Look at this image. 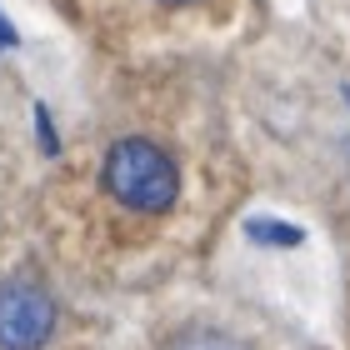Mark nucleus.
I'll use <instances>...</instances> for the list:
<instances>
[{
  "label": "nucleus",
  "instance_id": "obj_3",
  "mask_svg": "<svg viewBox=\"0 0 350 350\" xmlns=\"http://www.w3.org/2000/svg\"><path fill=\"white\" fill-rule=\"evenodd\" d=\"M245 235L256 245H275V250H295L300 241H306V230H300V226H285V220H275V215H256L245 226Z\"/></svg>",
  "mask_w": 350,
  "mask_h": 350
},
{
  "label": "nucleus",
  "instance_id": "obj_6",
  "mask_svg": "<svg viewBox=\"0 0 350 350\" xmlns=\"http://www.w3.org/2000/svg\"><path fill=\"white\" fill-rule=\"evenodd\" d=\"M15 45H21V36H15V25L0 15V51H15Z\"/></svg>",
  "mask_w": 350,
  "mask_h": 350
},
{
  "label": "nucleus",
  "instance_id": "obj_1",
  "mask_svg": "<svg viewBox=\"0 0 350 350\" xmlns=\"http://www.w3.org/2000/svg\"><path fill=\"white\" fill-rule=\"evenodd\" d=\"M100 180L110 190V200L135 211V215H165L180 200V170H175V161L155 140H140V135L116 140L105 150Z\"/></svg>",
  "mask_w": 350,
  "mask_h": 350
},
{
  "label": "nucleus",
  "instance_id": "obj_5",
  "mask_svg": "<svg viewBox=\"0 0 350 350\" xmlns=\"http://www.w3.org/2000/svg\"><path fill=\"white\" fill-rule=\"evenodd\" d=\"M36 135H40V150L45 155H60V135H55L51 110H45V105H36Z\"/></svg>",
  "mask_w": 350,
  "mask_h": 350
},
{
  "label": "nucleus",
  "instance_id": "obj_4",
  "mask_svg": "<svg viewBox=\"0 0 350 350\" xmlns=\"http://www.w3.org/2000/svg\"><path fill=\"white\" fill-rule=\"evenodd\" d=\"M165 350H241L230 336H220V330H180Z\"/></svg>",
  "mask_w": 350,
  "mask_h": 350
},
{
  "label": "nucleus",
  "instance_id": "obj_8",
  "mask_svg": "<svg viewBox=\"0 0 350 350\" xmlns=\"http://www.w3.org/2000/svg\"><path fill=\"white\" fill-rule=\"evenodd\" d=\"M345 100H350V85H345Z\"/></svg>",
  "mask_w": 350,
  "mask_h": 350
},
{
  "label": "nucleus",
  "instance_id": "obj_7",
  "mask_svg": "<svg viewBox=\"0 0 350 350\" xmlns=\"http://www.w3.org/2000/svg\"><path fill=\"white\" fill-rule=\"evenodd\" d=\"M165 5H190V0H165Z\"/></svg>",
  "mask_w": 350,
  "mask_h": 350
},
{
  "label": "nucleus",
  "instance_id": "obj_2",
  "mask_svg": "<svg viewBox=\"0 0 350 350\" xmlns=\"http://www.w3.org/2000/svg\"><path fill=\"white\" fill-rule=\"evenodd\" d=\"M55 336V300L36 280L0 285V350H40Z\"/></svg>",
  "mask_w": 350,
  "mask_h": 350
}]
</instances>
